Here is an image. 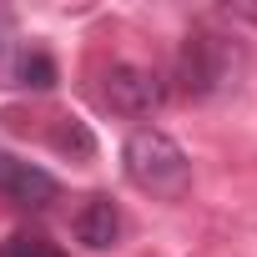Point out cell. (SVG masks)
<instances>
[{
	"label": "cell",
	"instance_id": "1",
	"mask_svg": "<svg viewBox=\"0 0 257 257\" xmlns=\"http://www.w3.org/2000/svg\"><path fill=\"white\" fill-rule=\"evenodd\" d=\"M121 162H126L132 187L147 192V197H157V202H182L187 187H192V162H187V152H182L167 132H157V126H142V132L126 137Z\"/></svg>",
	"mask_w": 257,
	"mask_h": 257
},
{
	"label": "cell",
	"instance_id": "2",
	"mask_svg": "<svg viewBox=\"0 0 257 257\" xmlns=\"http://www.w3.org/2000/svg\"><path fill=\"white\" fill-rule=\"evenodd\" d=\"M237 66H242V56H237V46L227 41V36H217V31H192L187 41H182V56H177V81H182V91L187 96H217V91H227L232 81H237Z\"/></svg>",
	"mask_w": 257,
	"mask_h": 257
},
{
	"label": "cell",
	"instance_id": "3",
	"mask_svg": "<svg viewBox=\"0 0 257 257\" xmlns=\"http://www.w3.org/2000/svg\"><path fill=\"white\" fill-rule=\"evenodd\" d=\"M101 96H106V106H111L116 116H152V111L167 101V86H162V76H157V71L121 61V66H111V71H106Z\"/></svg>",
	"mask_w": 257,
	"mask_h": 257
},
{
	"label": "cell",
	"instance_id": "4",
	"mask_svg": "<svg viewBox=\"0 0 257 257\" xmlns=\"http://www.w3.org/2000/svg\"><path fill=\"white\" fill-rule=\"evenodd\" d=\"M56 177L36 162H21L11 152H0V202H11V207H26V212H41L56 202Z\"/></svg>",
	"mask_w": 257,
	"mask_h": 257
},
{
	"label": "cell",
	"instance_id": "5",
	"mask_svg": "<svg viewBox=\"0 0 257 257\" xmlns=\"http://www.w3.org/2000/svg\"><path fill=\"white\" fill-rule=\"evenodd\" d=\"M71 232H76V242H81V247H91V252L116 247V237H121V212H116V202H111L106 192H91V197L76 207Z\"/></svg>",
	"mask_w": 257,
	"mask_h": 257
},
{
	"label": "cell",
	"instance_id": "6",
	"mask_svg": "<svg viewBox=\"0 0 257 257\" xmlns=\"http://www.w3.org/2000/svg\"><path fill=\"white\" fill-rule=\"evenodd\" d=\"M51 147H56V152H66V157H76V162L96 157V137H91V126H86V121H76V116H61V126L51 132Z\"/></svg>",
	"mask_w": 257,
	"mask_h": 257
},
{
	"label": "cell",
	"instance_id": "7",
	"mask_svg": "<svg viewBox=\"0 0 257 257\" xmlns=\"http://www.w3.org/2000/svg\"><path fill=\"white\" fill-rule=\"evenodd\" d=\"M21 56H26V46L16 36V21H11V11H0V86H16Z\"/></svg>",
	"mask_w": 257,
	"mask_h": 257
},
{
	"label": "cell",
	"instance_id": "8",
	"mask_svg": "<svg viewBox=\"0 0 257 257\" xmlns=\"http://www.w3.org/2000/svg\"><path fill=\"white\" fill-rule=\"evenodd\" d=\"M16 86L51 91V86H56V61H51L46 51H26V56H21V76H16Z\"/></svg>",
	"mask_w": 257,
	"mask_h": 257
},
{
	"label": "cell",
	"instance_id": "9",
	"mask_svg": "<svg viewBox=\"0 0 257 257\" xmlns=\"http://www.w3.org/2000/svg\"><path fill=\"white\" fill-rule=\"evenodd\" d=\"M0 257H66V252L56 242H46L41 232H16V237L0 242Z\"/></svg>",
	"mask_w": 257,
	"mask_h": 257
},
{
	"label": "cell",
	"instance_id": "10",
	"mask_svg": "<svg viewBox=\"0 0 257 257\" xmlns=\"http://www.w3.org/2000/svg\"><path fill=\"white\" fill-rule=\"evenodd\" d=\"M232 16H242V21H252L257 26V0H237V6H227Z\"/></svg>",
	"mask_w": 257,
	"mask_h": 257
}]
</instances>
